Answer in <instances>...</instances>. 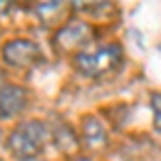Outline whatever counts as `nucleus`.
<instances>
[{
	"label": "nucleus",
	"instance_id": "nucleus-12",
	"mask_svg": "<svg viewBox=\"0 0 161 161\" xmlns=\"http://www.w3.org/2000/svg\"><path fill=\"white\" fill-rule=\"evenodd\" d=\"M0 161H2V159H0Z\"/></svg>",
	"mask_w": 161,
	"mask_h": 161
},
{
	"label": "nucleus",
	"instance_id": "nucleus-10",
	"mask_svg": "<svg viewBox=\"0 0 161 161\" xmlns=\"http://www.w3.org/2000/svg\"><path fill=\"white\" fill-rule=\"evenodd\" d=\"M75 161H90V159H84V157H80V159H75Z\"/></svg>",
	"mask_w": 161,
	"mask_h": 161
},
{
	"label": "nucleus",
	"instance_id": "nucleus-6",
	"mask_svg": "<svg viewBox=\"0 0 161 161\" xmlns=\"http://www.w3.org/2000/svg\"><path fill=\"white\" fill-rule=\"evenodd\" d=\"M82 137H84V144L90 150H101L108 146V133H105V127H103V123L99 118H92V116L84 118Z\"/></svg>",
	"mask_w": 161,
	"mask_h": 161
},
{
	"label": "nucleus",
	"instance_id": "nucleus-2",
	"mask_svg": "<svg viewBox=\"0 0 161 161\" xmlns=\"http://www.w3.org/2000/svg\"><path fill=\"white\" fill-rule=\"evenodd\" d=\"M123 62V45L120 43H105L92 52H82L75 56V69L88 77H101L118 69Z\"/></svg>",
	"mask_w": 161,
	"mask_h": 161
},
{
	"label": "nucleus",
	"instance_id": "nucleus-8",
	"mask_svg": "<svg viewBox=\"0 0 161 161\" xmlns=\"http://www.w3.org/2000/svg\"><path fill=\"white\" fill-rule=\"evenodd\" d=\"M150 105H153V125H155V131L161 133V92H153Z\"/></svg>",
	"mask_w": 161,
	"mask_h": 161
},
{
	"label": "nucleus",
	"instance_id": "nucleus-4",
	"mask_svg": "<svg viewBox=\"0 0 161 161\" xmlns=\"http://www.w3.org/2000/svg\"><path fill=\"white\" fill-rule=\"evenodd\" d=\"M2 60L9 67L28 69L41 60V47L30 39H13L2 45Z\"/></svg>",
	"mask_w": 161,
	"mask_h": 161
},
{
	"label": "nucleus",
	"instance_id": "nucleus-3",
	"mask_svg": "<svg viewBox=\"0 0 161 161\" xmlns=\"http://www.w3.org/2000/svg\"><path fill=\"white\" fill-rule=\"evenodd\" d=\"M92 39V26L88 22H69L62 28H58L56 37H54V47L62 54H73V52L82 50L86 43Z\"/></svg>",
	"mask_w": 161,
	"mask_h": 161
},
{
	"label": "nucleus",
	"instance_id": "nucleus-7",
	"mask_svg": "<svg viewBox=\"0 0 161 161\" xmlns=\"http://www.w3.org/2000/svg\"><path fill=\"white\" fill-rule=\"evenodd\" d=\"M54 142H56V146H58L62 153H67V155L73 153V150H77V146H80L73 129H71L69 125H64V123H58V127L54 129Z\"/></svg>",
	"mask_w": 161,
	"mask_h": 161
},
{
	"label": "nucleus",
	"instance_id": "nucleus-5",
	"mask_svg": "<svg viewBox=\"0 0 161 161\" xmlns=\"http://www.w3.org/2000/svg\"><path fill=\"white\" fill-rule=\"evenodd\" d=\"M28 92L15 84H2L0 86V118H15L17 114L26 110Z\"/></svg>",
	"mask_w": 161,
	"mask_h": 161
},
{
	"label": "nucleus",
	"instance_id": "nucleus-9",
	"mask_svg": "<svg viewBox=\"0 0 161 161\" xmlns=\"http://www.w3.org/2000/svg\"><path fill=\"white\" fill-rule=\"evenodd\" d=\"M2 82H4V73L0 71V86H2Z\"/></svg>",
	"mask_w": 161,
	"mask_h": 161
},
{
	"label": "nucleus",
	"instance_id": "nucleus-1",
	"mask_svg": "<svg viewBox=\"0 0 161 161\" xmlns=\"http://www.w3.org/2000/svg\"><path fill=\"white\" fill-rule=\"evenodd\" d=\"M47 137H50V131L41 120H26V123H19L9 133L7 146L15 159L32 161L43 153Z\"/></svg>",
	"mask_w": 161,
	"mask_h": 161
},
{
	"label": "nucleus",
	"instance_id": "nucleus-11",
	"mask_svg": "<svg viewBox=\"0 0 161 161\" xmlns=\"http://www.w3.org/2000/svg\"><path fill=\"white\" fill-rule=\"evenodd\" d=\"M0 142H2V131H0Z\"/></svg>",
	"mask_w": 161,
	"mask_h": 161
}]
</instances>
